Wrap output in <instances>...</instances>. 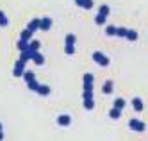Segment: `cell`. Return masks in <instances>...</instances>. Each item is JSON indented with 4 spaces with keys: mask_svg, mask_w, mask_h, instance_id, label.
Returning <instances> with one entry per match:
<instances>
[{
    "mask_svg": "<svg viewBox=\"0 0 148 141\" xmlns=\"http://www.w3.org/2000/svg\"><path fill=\"white\" fill-rule=\"evenodd\" d=\"M57 125H61V127L71 125V116H70V114H59V116H57Z\"/></svg>",
    "mask_w": 148,
    "mask_h": 141,
    "instance_id": "6",
    "label": "cell"
},
{
    "mask_svg": "<svg viewBox=\"0 0 148 141\" xmlns=\"http://www.w3.org/2000/svg\"><path fill=\"white\" fill-rule=\"evenodd\" d=\"M20 39L29 43L30 39H32V32H30V30H27V29H23V30H22V34H20Z\"/></svg>",
    "mask_w": 148,
    "mask_h": 141,
    "instance_id": "16",
    "label": "cell"
},
{
    "mask_svg": "<svg viewBox=\"0 0 148 141\" xmlns=\"http://www.w3.org/2000/svg\"><path fill=\"white\" fill-rule=\"evenodd\" d=\"M30 61H34V64L41 66V64H45V56H43V54H39V52H34V54H32V59H30Z\"/></svg>",
    "mask_w": 148,
    "mask_h": 141,
    "instance_id": "11",
    "label": "cell"
},
{
    "mask_svg": "<svg viewBox=\"0 0 148 141\" xmlns=\"http://www.w3.org/2000/svg\"><path fill=\"white\" fill-rule=\"evenodd\" d=\"M75 4H77L79 7H82V9H86V11L93 9V6H95L93 0H75Z\"/></svg>",
    "mask_w": 148,
    "mask_h": 141,
    "instance_id": "9",
    "label": "cell"
},
{
    "mask_svg": "<svg viewBox=\"0 0 148 141\" xmlns=\"http://www.w3.org/2000/svg\"><path fill=\"white\" fill-rule=\"evenodd\" d=\"M105 20H107V18L97 14V16H95V23H97V25H105Z\"/></svg>",
    "mask_w": 148,
    "mask_h": 141,
    "instance_id": "29",
    "label": "cell"
},
{
    "mask_svg": "<svg viewBox=\"0 0 148 141\" xmlns=\"http://www.w3.org/2000/svg\"><path fill=\"white\" fill-rule=\"evenodd\" d=\"M23 72H25V63L18 59V61L14 63V68H13V75H14V77H22V75H23Z\"/></svg>",
    "mask_w": 148,
    "mask_h": 141,
    "instance_id": "5",
    "label": "cell"
},
{
    "mask_svg": "<svg viewBox=\"0 0 148 141\" xmlns=\"http://www.w3.org/2000/svg\"><path fill=\"white\" fill-rule=\"evenodd\" d=\"M2 129H4V127H2V122H0V132H2Z\"/></svg>",
    "mask_w": 148,
    "mask_h": 141,
    "instance_id": "31",
    "label": "cell"
},
{
    "mask_svg": "<svg viewBox=\"0 0 148 141\" xmlns=\"http://www.w3.org/2000/svg\"><path fill=\"white\" fill-rule=\"evenodd\" d=\"M82 100H84V109H86V111H91L93 107H95L93 91H84V93H82Z\"/></svg>",
    "mask_w": 148,
    "mask_h": 141,
    "instance_id": "2",
    "label": "cell"
},
{
    "mask_svg": "<svg viewBox=\"0 0 148 141\" xmlns=\"http://www.w3.org/2000/svg\"><path fill=\"white\" fill-rule=\"evenodd\" d=\"M112 91H114V82L112 80H105L103 86H102V93L103 95H111Z\"/></svg>",
    "mask_w": 148,
    "mask_h": 141,
    "instance_id": "8",
    "label": "cell"
},
{
    "mask_svg": "<svg viewBox=\"0 0 148 141\" xmlns=\"http://www.w3.org/2000/svg\"><path fill=\"white\" fill-rule=\"evenodd\" d=\"M39 48H41V43L38 39H30L29 41V50L30 52H39Z\"/></svg>",
    "mask_w": 148,
    "mask_h": 141,
    "instance_id": "14",
    "label": "cell"
},
{
    "mask_svg": "<svg viewBox=\"0 0 148 141\" xmlns=\"http://www.w3.org/2000/svg\"><path fill=\"white\" fill-rule=\"evenodd\" d=\"M105 34L107 36H116V27L114 25H107L105 27Z\"/></svg>",
    "mask_w": 148,
    "mask_h": 141,
    "instance_id": "28",
    "label": "cell"
},
{
    "mask_svg": "<svg viewBox=\"0 0 148 141\" xmlns=\"http://www.w3.org/2000/svg\"><path fill=\"white\" fill-rule=\"evenodd\" d=\"M4 139V132H0V141H2Z\"/></svg>",
    "mask_w": 148,
    "mask_h": 141,
    "instance_id": "30",
    "label": "cell"
},
{
    "mask_svg": "<svg viewBox=\"0 0 148 141\" xmlns=\"http://www.w3.org/2000/svg\"><path fill=\"white\" fill-rule=\"evenodd\" d=\"M52 29V18L45 16V18H39V30H50Z\"/></svg>",
    "mask_w": 148,
    "mask_h": 141,
    "instance_id": "7",
    "label": "cell"
},
{
    "mask_svg": "<svg viewBox=\"0 0 148 141\" xmlns=\"http://www.w3.org/2000/svg\"><path fill=\"white\" fill-rule=\"evenodd\" d=\"M32 54H34V52H30V50H25V52H20V61H23V63L30 61V59H32Z\"/></svg>",
    "mask_w": 148,
    "mask_h": 141,
    "instance_id": "15",
    "label": "cell"
},
{
    "mask_svg": "<svg viewBox=\"0 0 148 141\" xmlns=\"http://www.w3.org/2000/svg\"><path fill=\"white\" fill-rule=\"evenodd\" d=\"M38 86H39V82H38L36 79H32V80H29V82H27V88H29L30 91H36V89H38Z\"/></svg>",
    "mask_w": 148,
    "mask_h": 141,
    "instance_id": "26",
    "label": "cell"
},
{
    "mask_svg": "<svg viewBox=\"0 0 148 141\" xmlns=\"http://www.w3.org/2000/svg\"><path fill=\"white\" fill-rule=\"evenodd\" d=\"M75 41H77V36L75 34H71V32H70V34H66V39H64L66 45H75Z\"/></svg>",
    "mask_w": 148,
    "mask_h": 141,
    "instance_id": "22",
    "label": "cell"
},
{
    "mask_svg": "<svg viewBox=\"0 0 148 141\" xmlns=\"http://www.w3.org/2000/svg\"><path fill=\"white\" fill-rule=\"evenodd\" d=\"M22 77L25 79V82H29V80H32V79H36V73H34V72H30V70H25V72H23V75H22Z\"/></svg>",
    "mask_w": 148,
    "mask_h": 141,
    "instance_id": "18",
    "label": "cell"
},
{
    "mask_svg": "<svg viewBox=\"0 0 148 141\" xmlns=\"http://www.w3.org/2000/svg\"><path fill=\"white\" fill-rule=\"evenodd\" d=\"M27 30H30L34 34L36 30H39V18H34V20H30L29 21V25H27Z\"/></svg>",
    "mask_w": 148,
    "mask_h": 141,
    "instance_id": "12",
    "label": "cell"
},
{
    "mask_svg": "<svg viewBox=\"0 0 148 141\" xmlns=\"http://www.w3.org/2000/svg\"><path fill=\"white\" fill-rule=\"evenodd\" d=\"M16 47H18L20 52H25V50H29V43H27V41H22V39H18Z\"/></svg>",
    "mask_w": 148,
    "mask_h": 141,
    "instance_id": "21",
    "label": "cell"
},
{
    "mask_svg": "<svg viewBox=\"0 0 148 141\" xmlns=\"http://www.w3.org/2000/svg\"><path fill=\"white\" fill-rule=\"evenodd\" d=\"M109 13H111V7H109V6H105V4H103V6H100V9H98V14H100V16L107 18V16H109Z\"/></svg>",
    "mask_w": 148,
    "mask_h": 141,
    "instance_id": "17",
    "label": "cell"
},
{
    "mask_svg": "<svg viewBox=\"0 0 148 141\" xmlns=\"http://www.w3.org/2000/svg\"><path fill=\"white\" fill-rule=\"evenodd\" d=\"M125 104H127V102H125L123 98H116V100H114V105H112V107H116V109H120V111H123V107H125Z\"/></svg>",
    "mask_w": 148,
    "mask_h": 141,
    "instance_id": "24",
    "label": "cell"
},
{
    "mask_svg": "<svg viewBox=\"0 0 148 141\" xmlns=\"http://www.w3.org/2000/svg\"><path fill=\"white\" fill-rule=\"evenodd\" d=\"M109 116L112 118V120H118V118L121 116V111H120V109H116V107H112V109L109 111Z\"/></svg>",
    "mask_w": 148,
    "mask_h": 141,
    "instance_id": "23",
    "label": "cell"
},
{
    "mask_svg": "<svg viewBox=\"0 0 148 141\" xmlns=\"http://www.w3.org/2000/svg\"><path fill=\"white\" fill-rule=\"evenodd\" d=\"M132 107H134V111H137V113H141V111H143L145 104H143V100L139 98V96H136V98L132 100Z\"/></svg>",
    "mask_w": 148,
    "mask_h": 141,
    "instance_id": "13",
    "label": "cell"
},
{
    "mask_svg": "<svg viewBox=\"0 0 148 141\" xmlns=\"http://www.w3.org/2000/svg\"><path fill=\"white\" fill-rule=\"evenodd\" d=\"M64 54L66 56H73L75 54V45H64Z\"/></svg>",
    "mask_w": 148,
    "mask_h": 141,
    "instance_id": "27",
    "label": "cell"
},
{
    "mask_svg": "<svg viewBox=\"0 0 148 141\" xmlns=\"http://www.w3.org/2000/svg\"><path fill=\"white\" fill-rule=\"evenodd\" d=\"M129 127L132 129L134 132H143L146 129V123L141 122V120H137V118H132V120H129Z\"/></svg>",
    "mask_w": 148,
    "mask_h": 141,
    "instance_id": "3",
    "label": "cell"
},
{
    "mask_svg": "<svg viewBox=\"0 0 148 141\" xmlns=\"http://www.w3.org/2000/svg\"><path fill=\"white\" fill-rule=\"evenodd\" d=\"M93 61L97 63L98 66H102V68L109 66V63H111V61H109V57L105 56L103 52H98V50H97V52H93Z\"/></svg>",
    "mask_w": 148,
    "mask_h": 141,
    "instance_id": "1",
    "label": "cell"
},
{
    "mask_svg": "<svg viewBox=\"0 0 148 141\" xmlns=\"http://www.w3.org/2000/svg\"><path fill=\"white\" fill-rule=\"evenodd\" d=\"M9 25V18L4 14V11L0 9V27H7Z\"/></svg>",
    "mask_w": 148,
    "mask_h": 141,
    "instance_id": "19",
    "label": "cell"
},
{
    "mask_svg": "<svg viewBox=\"0 0 148 141\" xmlns=\"http://www.w3.org/2000/svg\"><path fill=\"white\" fill-rule=\"evenodd\" d=\"M50 91H52V89H50V86H47V84H39V86H38V89H36V93L41 95V96H48Z\"/></svg>",
    "mask_w": 148,
    "mask_h": 141,
    "instance_id": "10",
    "label": "cell"
},
{
    "mask_svg": "<svg viewBox=\"0 0 148 141\" xmlns=\"http://www.w3.org/2000/svg\"><path fill=\"white\" fill-rule=\"evenodd\" d=\"M127 39H129V41H136L137 39V32L134 30V29H129V30H127V36H125Z\"/></svg>",
    "mask_w": 148,
    "mask_h": 141,
    "instance_id": "20",
    "label": "cell"
},
{
    "mask_svg": "<svg viewBox=\"0 0 148 141\" xmlns=\"http://www.w3.org/2000/svg\"><path fill=\"white\" fill-rule=\"evenodd\" d=\"M127 30H129L127 27H116V36H118V38H125Z\"/></svg>",
    "mask_w": 148,
    "mask_h": 141,
    "instance_id": "25",
    "label": "cell"
},
{
    "mask_svg": "<svg viewBox=\"0 0 148 141\" xmlns=\"http://www.w3.org/2000/svg\"><path fill=\"white\" fill-rule=\"evenodd\" d=\"M84 91H93V82H95V77H93V73H84Z\"/></svg>",
    "mask_w": 148,
    "mask_h": 141,
    "instance_id": "4",
    "label": "cell"
}]
</instances>
